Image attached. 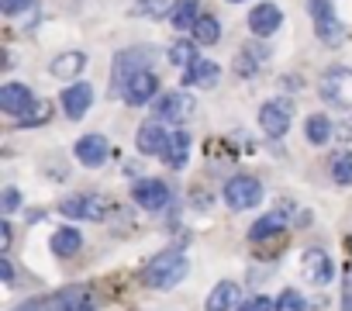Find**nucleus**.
<instances>
[{
    "instance_id": "nucleus-1",
    "label": "nucleus",
    "mask_w": 352,
    "mask_h": 311,
    "mask_svg": "<svg viewBox=\"0 0 352 311\" xmlns=\"http://www.w3.org/2000/svg\"><path fill=\"white\" fill-rule=\"evenodd\" d=\"M190 273V263H187V256L184 253H159L148 266H145V273H142V280L148 283V287H155V290H169V287H176L184 277Z\"/></svg>"
},
{
    "instance_id": "nucleus-2",
    "label": "nucleus",
    "mask_w": 352,
    "mask_h": 311,
    "mask_svg": "<svg viewBox=\"0 0 352 311\" xmlns=\"http://www.w3.org/2000/svg\"><path fill=\"white\" fill-rule=\"evenodd\" d=\"M14 311H94L90 290L83 287H66L59 294H42V297H28L21 301Z\"/></svg>"
},
{
    "instance_id": "nucleus-3",
    "label": "nucleus",
    "mask_w": 352,
    "mask_h": 311,
    "mask_svg": "<svg viewBox=\"0 0 352 311\" xmlns=\"http://www.w3.org/2000/svg\"><path fill=\"white\" fill-rule=\"evenodd\" d=\"M307 11H311V18H314V35H318V42L328 45V49L342 45V39H345V25L338 21V14L331 11L328 0H307Z\"/></svg>"
},
{
    "instance_id": "nucleus-4",
    "label": "nucleus",
    "mask_w": 352,
    "mask_h": 311,
    "mask_svg": "<svg viewBox=\"0 0 352 311\" xmlns=\"http://www.w3.org/2000/svg\"><path fill=\"white\" fill-rule=\"evenodd\" d=\"M221 197H225V204L232 211H249V208H256L263 201V184L256 177H232L225 184Z\"/></svg>"
},
{
    "instance_id": "nucleus-5",
    "label": "nucleus",
    "mask_w": 352,
    "mask_h": 311,
    "mask_svg": "<svg viewBox=\"0 0 352 311\" xmlns=\"http://www.w3.org/2000/svg\"><path fill=\"white\" fill-rule=\"evenodd\" d=\"M318 90H321V97H324L328 104L352 111V69H345V66H335V69H328V73L321 76Z\"/></svg>"
},
{
    "instance_id": "nucleus-6",
    "label": "nucleus",
    "mask_w": 352,
    "mask_h": 311,
    "mask_svg": "<svg viewBox=\"0 0 352 311\" xmlns=\"http://www.w3.org/2000/svg\"><path fill=\"white\" fill-rule=\"evenodd\" d=\"M107 211H111V201L100 197V194H73L59 204V215L87 218V222H100V218H107Z\"/></svg>"
},
{
    "instance_id": "nucleus-7",
    "label": "nucleus",
    "mask_w": 352,
    "mask_h": 311,
    "mask_svg": "<svg viewBox=\"0 0 352 311\" xmlns=\"http://www.w3.org/2000/svg\"><path fill=\"white\" fill-rule=\"evenodd\" d=\"M121 94H124V100H128L131 107H145V104L155 100V94H159V80H155V73L138 69V73H131V76L121 83Z\"/></svg>"
},
{
    "instance_id": "nucleus-8",
    "label": "nucleus",
    "mask_w": 352,
    "mask_h": 311,
    "mask_svg": "<svg viewBox=\"0 0 352 311\" xmlns=\"http://www.w3.org/2000/svg\"><path fill=\"white\" fill-rule=\"evenodd\" d=\"M290 100H270V104H263V111H259V128L266 131V135H273V138H283L287 131H290Z\"/></svg>"
},
{
    "instance_id": "nucleus-9",
    "label": "nucleus",
    "mask_w": 352,
    "mask_h": 311,
    "mask_svg": "<svg viewBox=\"0 0 352 311\" xmlns=\"http://www.w3.org/2000/svg\"><path fill=\"white\" fill-rule=\"evenodd\" d=\"M35 104L38 100H35V94L25 83H4L0 87V111H8L14 118H25V114H32Z\"/></svg>"
},
{
    "instance_id": "nucleus-10",
    "label": "nucleus",
    "mask_w": 352,
    "mask_h": 311,
    "mask_svg": "<svg viewBox=\"0 0 352 311\" xmlns=\"http://www.w3.org/2000/svg\"><path fill=\"white\" fill-rule=\"evenodd\" d=\"M131 197H135L138 208H145V211H159V208L169 204V187H166L162 180H138V184L131 187Z\"/></svg>"
},
{
    "instance_id": "nucleus-11",
    "label": "nucleus",
    "mask_w": 352,
    "mask_h": 311,
    "mask_svg": "<svg viewBox=\"0 0 352 311\" xmlns=\"http://www.w3.org/2000/svg\"><path fill=\"white\" fill-rule=\"evenodd\" d=\"M107 156H111V145H107L104 135H83V138L76 142V160H80L87 170L104 167V163H107Z\"/></svg>"
},
{
    "instance_id": "nucleus-12",
    "label": "nucleus",
    "mask_w": 352,
    "mask_h": 311,
    "mask_svg": "<svg viewBox=\"0 0 352 311\" xmlns=\"http://www.w3.org/2000/svg\"><path fill=\"white\" fill-rule=\"evenodd\" d=\"M280 25H283V11H280L276 4H256V8L249 11V32L259 35V39L273 35Z\"/></svg>"
},
{
    "instance_id": "nucleus-13",
    "label": "nucleus",
    "mask_w": 352,
    "mask_h": 311,
    "mask_svg": "<svg viewBox=\"0 0 352 311\" xmlns=\"http://www.w3.org/2000/svg\"><path fill=\"white\" fill-rule=\"evenodd\" d=\"M63 111H66V118H73V121H80L87 111H90V104H94V87L90 83H73L69 90H63Z\"/></svg>"
},
{
    "instance_id": "nucleus-14",
    "label": "nucleus",
    "mask_w": 352,
    "mask_h": 311,
    "mask_svg": "<svg viewBox=\"0 0 352 311\" xmlns=\"http://www.w3.org/2000/svg\"><path fill=\"white\" fill-rule=\"evenodd\" d=\"M300 270H304V277L311 280V283H328L331 280V256L324 253V249H304V256H300Z\"/></svg>"
},
{
    "instance_id": "nucleus-15",
    "label": "nucleus",
    "mask_w": 352,
    "mask_h": 311,
    "mask_svg": "<svg viewBox=\"0 0 352 311\" xmlns=\"http://www.w3.org/2000/svg\"><path fill=\"white\" fill-rule=\"evenodd\" d=\"M166 142H169V131H166L159 121H145V125L138 128V135H135V145H138L142 156H162Z\"/></svg>"
},
{
    "instance_id": "nucleus-16",
    "label": "nucleus",
    "mask_w": 352,
    "mask_h": 311,
    "mask_svg": "<svg viewBox=\"0 0 352 311\" xmlns=\"http://www.w3.org/2000/svg\"><path fill=\"white\" fill-rule=\"evenodd\" d=\"M187 156H190V135H187L184 128L169 131V142H166V149H162V163L173 167V170H184V167H187Z\"/></svg>"
},
{
    "instance_id": "nucleus-17",
    "label": "nucleus",
    "mask_w": 352,
    "mask_h": 311,
    "mask_svg": "<svg viewBox=\"0 0 352 311\" xmlns=\"http://www.w3.org/2000/svg\"><path fill=\"white\" fill-rule=\"evenodd\" d=\"M190 107H194V100L187 97V94H166V97H159L155 100V114L162 118V121H184L187 114H190Z\"/></svg>"
},
{
    "instance_id": "nucleus-18",
    "label": "nucleus",
    "mask_w": 352,
    "mask_h": 311,
    "mask_svg": "<svg viewBox=\"0 0 352 311\" xmlns=\"http://www.w3.org/2000/svg\"><path fill=\"white\" fill-rule=\"evenodd\" d=\"M218 76H221V66L218 63H211V59H197L194 66H187V73H184V83L187 87H214L218 83Z\"/></svg>"
},
{
    "instance_id": "nucleus-19",
    "label": "nucleus",
    "mask_w": 352,
    "mask_h": 311,
    "mask_svg": "<svg viewBox=\"0 0 352 311\" xmlns=\"http://www.w3.org/2000/svg\"><path fill=\"white\" fill-rule=\"evenodd\" d=\"M235 304H239V283H235V280H221V283H214V290H211L208 301H204L208 311H232Z\"/></svg>"
},
{
    "instance_id": "nucleus-20",
    "label": "nucleus",
    "mask_w": 352,
    "mask_h": 311,
    "mask_svg": "<svg viewBox=\"0 0 352 311\" xmlns=\"http://www.w3.org/2000/svg\"><path fill=\"white\" fill-rule=\"evenodd\" d=\"M283 225H287V215H283V211H270V215H263V218L249 228V242H266V239H276V235L283 232Z\"/></svg>"
},
{
    "instance_id": "nucleus-21",
    "label": "nucleus",
    "mask_w": 352,
    "mask_h": 311,
    "mask_svg": "<svg viewBox=\"0 0 352 311\" xmlns=\"http://www.w3.org/2000/svg\"><path fill=\"white\" fill-rule=\"evenodd\" d=\"M52 76H59V80H73V76H80L83 69H87V56L83 52H63V56H56L52 59Z\"/></svg>"
},
{
    "instance_id": "nucleus-22",
    "label": "nucleus",
    "mask_w": 352,
    "mask_h": 311,
    "mask_svg": "<svg viewBox=\"0 0 352 311\" xmlns=\"http://www.w3.org/2000/svg\"><path fill=\"white\" fill-rule=\"evenodd\" d=\"M148 63H152V52H148V49H128V52H121V56H118V76H121V83H124L131 73L148 69Z\"/></svg>"
},
{
    "instance_id": "nucleus-23",
    "label": "nucleus",
    "mask_w": 352,
    "mask_h": 311,
    "mask_svg": "<svg viewBox=\"0 0 352 311\" xmlns=\"http://www.w3.org/2000/svg\"><path fill=\"white\" fill-rule=\"evenodd\" d=\"M197 11H201V4L197 0H176L173 4V11H169V25L173 28H194L197 25Z\"/></svg>"
},
{
    "instance_id": "nucleus-24",
    "label": "nucleus",
    "mask_w": 352,
    "mask_h": 311,
    "mask_svg": "<svg viewBox=\"0 0 352 311\" xmlns=\"http://www.w3.org/2000/svg\"><path fill=\"white\" fill-rule=\"evenodd\" d=\"M80 246H83V235L76 232V228H56V235H52V253L56 256H76L80 253Z\"/></svg>"
},
{
    "instance_id": "nucleus-25",
    "label": "nucleus",
    "mask_w": 352,
    "mask_h": 311,
    "mask_svg": "<svg viewBox=\"0 0 352 311\" xmlns=\"http://www.w3.org/2000/svg\"><path fill=\"white\" fill-rule=\"evenodd\" d=\"M328 170H331V180L338 184V187H352V152H331V163H328Z\"/></svg>"
},
{
    "instance_id": "nucleus-26",
    "label": "nucleus",
    "mask_w": 352,
    "mask_h": 311,
    "mask_svg": "<svg viewBox=\"0 0 352 311\" xmlns=\"http://www.w3.org/2000/svg\"><path fill=\"white\" fill-rule=\"evenodd\" d=\"M304 131H307V142H314V145H324L328 138H331V121L324 118V114H311L307 121H304Z\"/></svg>"
},
{
    "instance_id": "nucleus-27",
    "label": "nucleus",
    "mask_w": 352,
    "mask_h": 311,
    "mask_svg": "<svg viewBox=\"0 0 352 311\" xmlns=\"http://www.w3.org/2000/svg\"><path fill=\"white\" fill-rule=\"evenodd\" d=\"M221 39V21L218 18H197L194 25V42L197 45H214Z\"/></svg>"
},
{
    "instance_id": "nucleus-28",
    "label": "nucleus",
    "mask_w": 352,
    "mask_h": 311,
    "mask_svg": "<svg viewBox=\"0 0 352 311\" xmlns=\"http://www.w3.org/2000/svg\"><path fill=\"white\" fill-rule=\"evenodd\" d=\"M169 63H173V66H184V69L194 66V63H197V45H194V42H176V45L169 49Z\"/></svg>"
},
{
    "instance_id": "nucleus-29",
    "label": "nucleus",
    "mask_w": 352,
    "mask_h": 311,
    "mask_svg": "<svg viewBox=\"0 0 352 311\" xmlns=\"http://www.w3.org/2000/svg\"><path fill=\"white\" fill-rule=\"evenodd\" d=\"M173 11V4H166V0H138L135 4V14H142V18H166Z\"/></svg>"
},
{
    "instance_id": "nucleus-30",
    "label": "nucleus",
    "mask_w": 352,
    "mask_h": 311,
    "mask_svg": "<svg viewBox=\"0 0 352 311\" xmlns=\"http://www.w3.org/2000/svg\"><path fill=\"white\" fill-rule=\"evenodd\" d=\"M276 311H307V304H304V297L297 290H283L276 297Z\"/></svg>"
},
{
    "instance_id": "nucleus-31",
    "label": "nucleus",
    "mask_w": 352,
    "mask_h": 311,
    "mask_svg": "<svg viewBox=\"0 0 352 311\" xmlns=\"http://www.w3.org/2000/svg\"><path fill=\"white\" fill-rule=\"evenodd\" d=\"M45 118H49V104H45V100H38V104L32 107V114H25V118H21V125H18V128H35V125H42Z\"/></svg>"
},
{
    "instance_id": "nucleus-32",
    "label": "nucleus",
    "mask_w": 352,
    "mask_h": 311,
    "mask_svg": "<svg viewBox=\"0 0 352 311\" xmlns=\"http://www.w3.org/2000/svg\"><path fill=\"white\" fill-rule=\"evenodd\" d=\"M239 311H276V301H270V297L256 294V297L242 301V304H239Z\"/></svg>"
},
{
    "instance_id": "nucleus-33",
    "label": "nucleus",
    "mask_w": 352,
    "mask_h": 311,
    "mask_svg": "<svg viewBox=\"0 0 352 311\" xmlns=\"http://www.w3.org/2000/svg\"><path fill=\"white\" fill-rule=\"evenodd\" d=\"M35 4V0H0V11H4L8 18H14V14H21V11H28Z\"/></svg>"
},
{
    "instance_id": "nucleus-34",
    "label": "nucleus",
    "mask_w": 352,
    "mask_h": 311,
    "mask_svg": "<svg viewBox=\"0 0 352 311\" xmlns=\"http://www.w3.org/2000/svg\"><path fill=\"white\" fill-rule=\"evenodd\" d=\"M18 204H21V194H18L14 187H8V191H4V197H0V211L11 215V211H18Z\"/></svg>"
},
{
    "instance_id": "nucleus-35",
    "label": "nucleus",
    "mask_w": 352,
    "mask_h": 311,
    "mask_svg": "<svg viewBox=\"0 0 352 311\" xmlns=\"http://www.w3.org/2000/svg\"><path fill=\"white\" fill-rule=\"evenodd\" d=\"M342 311H352V266L345 270V287H342Z\"/></svg>"
},
{
    "instance_id": "nucleus-36",
    "label": "nucleus",
    "mask_w": 352,
    "mask_h": 311,
    "mask_svg": "<svg viewBox=\"0 0 352 311\" xmlns=\"http://www.w3.org/2000/svg\"><path fill=\"white\" fill-rule=\"evenodd\" d=\"M0 246H4V249L11 246V222H8V218L0 222Z\"/></svg>"
},
{
    "instance_id": "nucleus-37",
    "label": "nucleus",
    "mask_w": 352,
    "mask_h": 311,
    "mask_svg": "<svg viewBox=\"0 0 352 311\" xmlns=\"http://www.w3.org/2000/svg\"><path fill=\"white\" fill-rule=\"evenodd\" d=\"M0 277H4V280H14V263L4 256V259H0Z\"/></svg>"
},
{
    "instance_id": "nucleus-38",
    "label": "nucleus",
    "mask_w": 352,
    "mask_h": 311,
    "mask_svg": "<svg viewBox=\"0 0 352 311\" xmlns=\"http://www.w3.org/2000/svg\"><path fill=\"white\" fill-rule=\"evenodd\" d=\"M232 4H242V0H232Z\"/></svg>"
}]
</instances>
